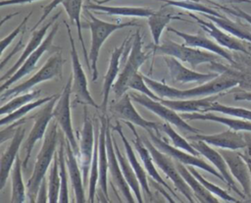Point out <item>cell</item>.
<instances>
[{
    "instance_id": "1",
    "label": "cell",
    "mask_w": 251,
    "mask_h": 203,
    "mask_svg": "<svg viewBox=\"0 0 251 203\" xmlns=\"http://www.w3.org/2000/svg\"><path fill=\"white\" fill-rule=\"evenodd\" d=\"M144 79L150 89L163 99H193L197 97H206L213 94H219L239 83L236 71L229 69L224 70V73L204 84L185 90L171 87L147 76H144Z\"/></svg>"
},
{
    "instance_id": "2",
    "label": "cell",
    "mask_w": 251,
    "mask_h": 203,
    "mask_svg": "<svg viewBox=\"0 0 251 203\" xmlns=\"http://www.w3.org/2000/svg\"><path fill=\"white\" fill-rule=\"evenodd\" d=\"M58 123L56 120L51 121L47 133L44 135L41 149L37 155L36 162L31 177L28 178L26 183V196L28 202L35 203L39 186L42 179L45 178L47 169L51 166V163L55 157V150L58 141Z\"/></svg>"
},
{
    "instance_id": "3",
    "label": "cell",
    "mask_w": 251,
    "mask_h": 203,
    "mask_svg": "<svg viewBox=\"0 0 251 203\" xmlns=\"http://www.w3.org/2000/svg\"><path fill=\"white\" fill-rule=\"evenodd\" d=\"M85 13L90 18L89 23V28L91 32V46L89 51V62L92 72V80H96L98 77V70H97V62L99 57V52L104 44L105 40L116 30L122 29L128 26H135L137 25L135 22H126V23H121V24H113L108 23L105 21H102L98 18H96L88 9H85Z\"/></svg>"
},
{
    "instance_id": "4",
    "label": "cell",
    "mask_w": 251,
    "mask_h": 203,
    "mask_svg": "<svg viewBox=\"0 0 251 203\" xmlns=\"http://www.w3.org/2000/svg\"><path fill=\"white\" fill-rule=\"evenodd\" d=\"M64 62L65 61L60 53L52 55L43 65V67L38 72H36V74L33 75L30 78L18 84L15 87L8 88L5 91L1 92V100L3 101L6 98L15 97L21 93H25L40 82L51 80L52 78L56 77H61Z\"/></svg>"
},
{
    "instance_id": "5",
    "label": "cell",
    "mask_w": 251,
    "mask_h": 203,
    "mask_svg": "<svg viewBox=\"0 0 251 203\" xmlns=\"http://www.w3.org/2000/svg\"><path fill=\"white\" fill-rule=\"evenodd\" d=\"M155 53L173 56L181 62L187 63L192 69H195L202 63H213L219 57V55L213 52L200 50L185 44H178L169 39L161 45L155 46Z\"/></svg>"
},
{
    "instance_id": "6",
    "label": "cell",
    "mask_w": 251,
    "mask_h": 203,
    "mask_svg": "<svg viewBox=\"0 0 251 203\" xmlns=\"http://www.w3.org/2000/svg\"><path fill=\"white\" fill-rule=\"evenodd\" d=\"M147 58L148 55L142 50V41L139 31H136L126 63L122 73L119 75L118 79L113 84V91L117 97H122L126 93L128 89L129 81L138 74V69L144 64Z\"/></svg>"
},
{
    "instance_id": "7",
    "label": "cell",
    "mask_w": 251,
    "mask_h": 203,
    "mask_svg": "<svg viewBox=\"0 0 251 203\" xmlns=\"http://www.w3.org/2000/svg\"><path fill=\"white\" fill-rule=\"evenodd\" d=\"M142 141L144 145L149 150L152 159L154 163L162 170V172L174 182L175 186L178 191H180L189 202H195L194 200V194L192 193V190L190 186L186 183L184 178L180 176L179 172L176 169V163L173 162L172 157L164 152H162L160 149H158L153 142H150L146 137L142 138Z\"/></svg>"
},
{
    "instance_id": "8",
    "label": "cell",
    "mask_w": 251,
    "mask_h": 203,
    "mask_svg": "<svg viewBox=\"0 0 251 203\" xmlns=\"http://www.w3.org/2000/svg\"><path fill=\"white\" fill-rule=\"evenodd\" d=\"M73 85V77L70 76L67 81L60 97L58 98L54 109H53V118L56 120L58 125L61 127L67 140L71 143V146L75 152V154L78 157L79 148L73 130L72 124V116H71V105H70V97L72 92Z\"/></svg>"
},
{
    "instance_id": "9",
    "label": "cell",
    "mask_w": 251,
    "mask_h": 203,
    "mask_svg": "<svg viewBox=\"0 0 251 203\" xmlns=\"http://www.w3.org/2000/svg\"><path fill=\"white\" fill-rule=\"evenodd\" d=\"M59 97H60V94H56L50 101H48L47 103L44 104L43 108L39 112H37L33 116V118H34L33 127H32L31 130L29 131L27 138L25 139V141L23 145V149L25 151V158H24V162H23L24 168L27 167V163L29 161V158L31 156V152H32V149H33L35 143L38 140H41L45 135L46 128L53 118L54 106Z\"/></svg>"
},
{
    "instance_id": "10",
    "label": "cell",
    "mask_w": 251,
    "mask_h": 203,
    "mask_svg": "<svg viewBox=\"0 0 251 203\" xmlns=\"http://www.w3.org/2000/svg\"><path fill=\"white\" fill-rule=\"evenodd\" d=\"M66 24L67 32L71 44V57H72V64H73V85H72V91L74 92L76 99H78L80 102H83L86 105H90L92 107L98 108V105L94 101V99L91 97L90 92L88 90V83L85 76V74L83 72V69L81 67L78 54L76 52L75 43L73 38V35L71 33L70 25Z\"/></svg>"
},
{
    "instance_id": "11",
    "label": "cell",
    "mask_w": 251,
    "mask_h": 203,
    "mask_svg": "<svg viewBox=\"0 0 251 203\" xmlns=\"http://www.w3.org/2000/svg\"><path fill=\"white\" fill-rule=\"evenodd\" d=\"M149 133V136L153 142V144L158 148L160 149L162 152L170 155L172 158L181 162L182 164L184 165H188V166H194L196 168H200L210 174H212L213 176L217 177L218 178H220L221 180L225 181L223 176L221 175V173L216 170L215 168H213L212 166H210L208 163H206L203 159H201L199 156H196V155H193L189 152H183L182 150L175 147V146H172L170 144H168L167 142L163 141L160 136L156 133V132H148Z\"/></svg>"
},
{
    "instance_id": "12",
    "label": "cell",
    "mask_w": 251,
    "mask_h": 203,
    "mask_svg": "<svg viewBox=\"0 0 251 203\" xmlns=\"http://www.w3.org/2000/svg\"><path fill=\"white\" fill-rule=\"evenodd\" d=\"M129 95H130V98L134 102L140 104L141 106L145 107L149 111L158 115L159 117L164 119L166 122H168L172 125H175L176 127H178L180 129H183V130H186V131L193 132V133H198L199 132L198 129H196L193 127H191L190 125H188L180 117V115H177L175 110L166 106L161 101L154 100V99L148 97L147 95H145L143 93H136L135 92V93H132V94H129Z\"/></svg>"
},
{
    "instance_id": "13",
    "label": "cell",
    "mask_w": 251,
    "mask_h": 203,
    "mask_svg": "<svg viewBox=\"0 0 251 203\" xmlns=\"http://www.w3.org/2000/svg\"><path fill=\"white\" fill-rule=\"evenodd\" d=\"M58 28H59V25L54 24L52 29L48 32L46 38L43 40V42L40 44V46L25 59V61L23 63V65L16 71V73L13 76H11L9 78H7L5 81L2 82L1 92L8 89L13 83H15L17 80L21 79L25 76L28 75L30 72H32L35 69L37 61L41 58L43 53L50 48L52 41L58 31Z\"/></svg>"
},
{
    "instance_id": "14",
    "label": "cell",
    "mask_w": 251,
    "mask_h": 203,
    "mask_svg": "<svg viewBox=\"0 0 251 203\" xmlns=\"http://www.w3.org/2000/svg\"><path fill=\"white\" fill-rule=\"evenodd\" d=\"M111 109L116 116L125 120L126 122H129L135 126H138L144 128L147 132L153 131L159 134L161 124L150 122L142 118L132 105L131 98L128 93H125L122 97H120V100L115 105H113Z\"/></svg>"
},
{
    "instance_id": "15",
    "label": "cell",
    "mask_w": 251,
    "mask_h": 203,
    "mask_svg": "<svg viewBox=\"0 0 251 203\" xmlns=\"http://www.w3.org/2000/svg\"><path fill=\"white\" fill-rule=\"evenodd\" d=\"M94 133H93V125L92 122L86 112V108L84 107L83 112V126L80 132L79 137V166L82 172L83 181H86L87 175L90 171V166L92 162L93 152H94Z\"/></svg>"
},
{
    "instance_id": "16",
    "label": "cell",
    "mask_w": 251,
    "mask_h": 203,
    "mask_svg": "<svg viewBox=\"0 0 251 203\" xmlns=\"http://www.w3.org/2000/svg\"><path fill=\"white\" fill-rule=\"evenodd\" d=\"M220 153L225 158L229 172L233 178L239 182L243 193L246 197H251V176L248 169V166L241 156V153H238L236 150L224 149L221 148Z\"/></svg>"
},
{
    "instance_id": "17",
    "label": "cell",
    "mask_w": 251,
    "mask_h": 203,
    "mask_svg": "<svg viewBox=\"0 0 251 203\" xmlns=\"http://www.w3.org/2000/svg\"><path fill=\"white\" fill-rule=\"evenodd\" d=\"M191 145L200 153V155L207 158L217 168V170L221 173V175L223 176L225 181L226 182V184L228 185L229 188H231L233 191H235V193L238 194L241 198L246 197L244 195V193H242L237 188L235 181L232 178V175L229 172L228 166H227L225 158L223 157V155L220 152H218L215 149H213L212 147H210L209 144L203 140H193V142H191Z\"/></svg>"
},
{
    "instance_id": "18",
    "label": "cell",
    "mask_w": 251,
    "mask_h": 203,
    "mask_svg": "<svg viewBox=\"0 0 251 203\" xmlns=\"http://www.w3.org/2000/svg\"><path fill=\"white\" fill-rule=\"evenodd\" d=\"M190 140H203L209 145H213L216 147L224 148V149H244L247 146L248 140L245 136L238 130L234 129H227L220 133L204 135L195 133L193 136H188Z\"/></svg>"
},
{
    "instance_id": "19",
    "label": "cell",
    "mask_w": 251,
    "mask_h": 203,
    "mask_svg": "<svg viewBox=\"0 0 251 203\" xmlns=\"http://www.w3.org/2000/svg\"><path fill=\"white\" fill-rule=\"evenodd\" d=\"M106 146H107V154H108V163H109V171L111 173L112 178L117 185V187L120 189V191L125 196L126 200L127 202H134L133 196L131 194V188L129 187L126 179L125 178V176L122 172L119 160L116 155L114 142H113V135L110 133L109 125H107L106 127Z\"/></svg>"
},
{
    "instance_id": "20",
    "label": "cell",
    "mask_w": 251,
    "mask_h": 203,
    "mask_svg": "<svg viewBox=\"0 0 251 203\" xmlns=\"http://www.w3.org/2000/svg\"><path fill=\"white\" fill-rule=\"evenodd\" d=\"M164 61L167 65L169 70V74L174 81L178 83H188V82H202L206 80H211L214 77L218 76V74L215 73H208L202 74L195 72L193 70H189L188 68L184 67L178 59L166 55L164 57Z\"/></svg>"
},
{
    "instance_id": "21",
    "label": "cell",
    "mask_w": 251,
    "mask_h": 203,
    "mask_svg": "<svg viewBox=\"0 0 251 203\" xmlns=\"http://www.w3.org/2000/svg\"><path fill=\"white\" fill-rule=\"evenodd\" d=\"M189 16L192 17L200 25V26L205 31H207L217 41V43L220 44L221 46L226 47L230 50L239 51V52L245 53L247 55L249 54L247 47L241 40H239V38H237L231 34L226 33L224 29H222L218 25H214L213 22H206L191 13H189Z\"/></svg>"
},
{
    "instance_id": "22",
    "label": "cell",
    "mask_w": 251,
    "mask_h": 203,
    "mask_svg": "<svg viewBox=\"0 0 251 203\" xmlns=\"http://www.w3.org/2000/svg\"><path fill=\"white\" fill-rule=\"evenodd\" d=\"M25 128L23 126H19L10 144L7 146L5 152L1 156V167H0V189H3L8 176L10 175L14 163L18 157V152L22 145L23 139L25 137Z\"/></svg>"
},
{
    "instance_id": "23",
    "label": "cell",
    "mask_w": 251,
    "mask_h": 203,
    "mask_svg": "<svg viewBox=\"0 0 251 203\" xmlns=\"http://www.w3.org/2000/svg\"><path fill=\"white\" fill-rule=\"evenodd\" d=\"M60 14H61V13L58 12L55 16H53V17L49 20V22H48L47 24H45L43 26H41V27L38 28L37 30H34V31H33L32 35L30 36V39L28 40L27 44L25 45V50H24L23 54L20 56L19 60L16 62V64H14V65L9 69V71H8L7 73H5V74H3V75L1 76V80H2V82L5 81L7 78H9L11 76H13V75L16 73V71L23 65V63L25 61V59H26L32 52H34V51L40 46V44H41V43L43 42V40H44V39H43L44 36L47 34L48 29L55 24L56 20H57L58 17L60 16Z\"/></svg>"
},
{
    "instance_id": "24",
    "label": "cell",
    "mask_w": 251,
    "mask_h": 203,
    "mask_svg": "<svg viewBox=\"0 0 251 203\" xmlns=\"http://www.w3.org/2000/svg\"><path fill=\"white\" fill-rule=\"evenodd\" d=\"M168 30L173 31L176 35L181 37L184 40L185 45L195 47V48H203L205 50H208L210 52H213V53L219 55L220 57H223L224 59H226V61H228L231 64H235V61L233 60L232 55L229 52H227L226 49H224L223 46L214 42L213 40H211L204 34H189L186 32L179 31L173 27H169Z\"/></svg>"
},
{
    "instance_id": "25",
    "label": "cell",
    "mask_w": 251,
    "mask_h": 203,
    "mask_svg": "<svg viewBox=\"0 0 251 203\" xmlns=\"http://www.w3.org/2000/svg\"><path fill=\"white\" fill-rule=\"evenodd\" d=\"M66 163L68 168V173L70 177V180L72 183V187L74 189V193L75 196V202L84 203L86 201L84 189H83V177L82 172L78 167V163L76 160V155L75 154L71 143L69 140L66 141Z\"/></svg>"
},
{
    "instance_id": "26",
    "label": "cell",
    "mask_w": 251,
    "mask_h": 203,
    "mask_svg": "<svg viewBox=\"0 0 251 203\" xmlns=\"http://www.w3.org/2000/svg\"><path fill=\"white\" fill-rule=\"evenodd\" d=\"M220 95H210L199 99H162V103L181 113H204L213 105Z\"/></svg>"
},
{
    "instance_id": "27",
    "label": "cell",
    "mask_w": 251,
    "mask_h": 203,
    "mask_svg": "<svg viewBox=\"0 0 251 203\" xmlns=\"http://www.w3.org/2000/svg\"><path fill=\"white\" fill-rule=\"evenodd\" d=\"M127 39H125L123 43L114 49L112 52L109 67L104 76V83L102 88V110L105 112L108 106V100H109V94L111 88H113V84L115 83V80L117 78V76L119 74L120 70V59L122 57V54L126 48V42Z\"/></svg>"
},
{
    "instance_id": "28",
    "label": "cell",
    "mask_w": 251,
    "mask_h": 203,
    "mask_svg": "<svg viewBox=\"0 0 251 203\" xmlns=\"http://www.w3.org/2000/svg\"><path fill=\"white\" fill-rule=\"evenodd\" d=\"M126 124L128 126V127L131 129V131L133 132L134 134V140H133V145H134V148L136 150V152L138 153L140 159L142 160L143 162V166L145 168V171L147 172V174L159 184H161L162 186L166 187L169 191H173L171 189V187L167 184V182L163 179V178L159 175V173L157 172V169L155 167V163L152 159V156L149 152V150L147 149V147L144 145L141 137L139 136V134L137 133V131L135 130V128L133 127V124L129 123V122H126Z\"/></svg>"
},
{
    "instance_id": "29",
    "label": "cell",
    "mask_w": 251,
    "mask_h": 203,
    "mask_svg": "<svg viewBox=\"0 0 251 203\" xmlns=\"http://www.w3.org/2000/svg\"><path fill=\"white\" fill-rule=\"evenodd\" d=\"M180 117L185 120L189 121H212V122H217L223 125H226L231 129L234 130H245V131H251V121L243 120V119H234V117H223V116H217L212 113H199V112H194V113H181Z\"/></svg>"
},
{
    "instance_id": "30",
    "label": "cell",
    "mask_w": 251,
    "mask_h": 203,
    "mask_svg": "<svg viewBox=\"0 0 251 203\" xmlns=\"http://www.w3.org/2000/svg\"><path fill=\"white\" fill-rule=\"evenodd\" d=\"M106 127L104 122H102L98 140H99V148H98V171H99V178L98 183L100 189L106 199L108 200V186H107V174L109 170L108 163V154H107V146H106Z\"/></svg>"
},
{
    "instance_id": "31",
    "label": "cell",
    "mask_w": 251,
    "mask_h": 203,
    "mask_svg": "<svg viewBox=\"0 0 251 203\" xmlns=\"http://www.w3.org/2000/svg\"><path fill=\"white\" fill-rule=\"evenodd\" d=\"M84 9L97 12H104L108 15L126 16V17H141L149 18L153 13V9L146 7H126V6H106L103 4H85Z\"/></svg>"
},
{
    "instance_id": "32",
    "label": "cell",
    "mask_w": 251,
    "mask_h": 203,
    "mask_svg": "<svg viewBox=\"0 0 251 203\" xmlns=\"http://www.w3.org/2000/svg\"><path fill=\"white\" fill-rule=\"evenodd\" d=\"M176 166L177 171L179 172L180 176L184 178V180L186 181V183L190 186L194 196L196 197L197 201L199 202H205V203H217L219 202V200L214 197L213 193H211L194 176L193 174L187 169L185 168V166H183V164L179 161H176Z\"/></svg>"
},
{
    "instance_id": "33",
    "label": "cell",
    "mask_w": 251,
    "mask_h": 203,
    "mask_svg": "<svg viewBox=\"0 0 251 203\" xmlns=\"http://www.w3.org/2000/svg\"><path fill=\"white\" fill-rule=\"evenodd\" d=\"M115 130L118 131L119 135L121 136L122 140H123V143H124V146H125V150H126V156H127V159L131 165V167L133 168L136 176H137V178L140 182V186H141V189L144 191V193L149 197L151 198L152 197V193L150 191V188H149V184H148V181H147V172L144 171V169L142 168V166L140 165V163L138 162L134 152H133V148L132 146L130 145V143L128 142V140L126 139V137L125 136L124 132H123V129L121 127V126L119 124H117V126L114 127Z\"/></svg>"
},
{
    "instance_id": "34",
    "label": "cell",
    "mask_w": 251,
    "mask_h": 203,
    "mask_svg": "<svg viewBox=\"0 0 251 203\" xmlns=\"http://www.w3.org/2000/svg\"><path fill=\"white\" fill-rule=\"evenodd\" d=\"M172 20H181V19L179 17H175L173 15V11L168 9L167 7H164L159 11L154 12L148 18V25H149L155 46L159 45L162 32Z\"/></svg>"
},
{
    "instance_id": "35",
    "label": "cell",
    "mask_w": 251,
    "mask_h": 203,
    "mask_svg": "<svg viewBox=\"0 0 251 203\" xmlns=\"http://www.w3.org/2000/svg\"><path fill=\"white\" fill-rule=\"evenodd\" d=\"M113 142H114L116 155H117V158L119 160L122 172L125 176V178L126 179V181H127L129 187L131 188V190L133 191V194L136 198V201L141 203V202H143V199L141 197V186H140V182L137 178V176H136L133 168L131 167L128 159H126V157L122 154L120 148L117 145V141H116L114 136H113Z\"/></svg>"
},
{
    "instance_id": "36",
    "label": "cell",
    "mask_w": 251,
    "mask_h": 203,
    "mask_svg": "<svg viewBox=\"0 0 251 203\" xmlns=\"http://www.w3.org/2000/svg\"><path fill=\"white\" fill-rule=\"evenodd\" d=\"M62 6L64 7L66 13L68 14L69 18L71 19L72 23L75 24L76 25V30H77V34H78V39L82 48V52H83V56H84V61L86 63V66L89 70H91L90 67V62H89V58L87 57V53H86V49H85V44H84V40L82 37V33H81V22H80V13H81V8H82V0H63V2L61 3Z\"/></svg>"
},
{
    "instance_id": "37",
    "label": "cell",
    "mask_w": 251,
    "mask_h": 203,
    "mask_svg": "<svg viewBox=\"0 0 251 203\" xmlns=\"http://www.w3.org/2000/svg\"><path fill=\"white\" fill-rule=\"evenodd\" d=\"M22 168H23V161L18 156L14 163L12 171H11V179H12L11 201L13 203L25 202V198L27 197L26 196V188L24 184Z\"/></svg>"
},
{
    "instance_id": "38",
    "label": "cell",
    "mask_w": 251,
    "mask_h": 203,
    "mask_svg": "<svg viewBox=\"0 0 251 203\" xmlns=\"http://www.w3.org/2000/svg\"><path fill=\"white\" fill-rule=\"evenodd\" d=\"M205 17H207L211 22L216 24L220 28L224 29L225 31L228 32L229 34L241 39V40H246L251 42V32L245 29L243 26L237 25L236 23L232 22L229 19H226L223 16L217 17L213 15H207L205 14Z\"/></svg>"
},
{
    "instance_id": "39",
    "label": "cell",
    "mask_w": 251,
    "mask_h": 203,
    "mask_svg": "<svg viewBox=\"0 0 251 203\" xmlns=\"http://www.w3.org/2000/svg\"><path fill=\"white\" fill-rule=\"evenodd\" d=\"M61 188V178L59 173V161L58 155L55 154L54 160L51 164L49 179H48V202L56 203L59 202Z\"/></svg>"
},
{
    "instance_id": "40",
    "label": "cell",
    "mask_w": 251,
    "mask_h": 203,
    "mask_svg": "<svg viewBox=\"0 0 251 203\" xmlns=\"http://www.w3.org/2000/svg\"><path fill=\"white\" fill-rule=\"evenodd\" d=\"M55 95H51L49 97H44V98H40L36 101H31V102H28L26 104H25L24 106H22L21 108L17 109L16 111L10 113V114H7L5 117H2L1 119V127H4L5 125H9V124H12L14 122H18L19 120H21L23 117H25L27 113H29L30 111H32L33 109L41 106L42 104H45L47 103L48 101H50Z\"/></svg>"
},
{
    "instance_id": "41",
    "label": "cell",
    "mask_w": 251,
    "mask_h": 203,
    "mask_svg": "<svg viewBox=\"0 0 251 203\" xmlns=\"http://www.w3.org/2000/svg\"><path fill=\"white\" fill-rule=\"evenodd\" d=\"M58 161H59V173L61 178V188L59 202L69 203V188H68V168L66 163V151L64 148V143L61 141L60 148L58 150Z\"/></svg>"
},
{
    "instance_id": "42",
    "label": "cell",
    "mask_w": 251,
    "mask_h": 203,
    "mask_svg": "<svg viewBox=\"0 0 251 203\" xmlns=\"http://www.w3.org/2000/svg\"><path fill=\"white\" fill-rule=\"evenodd\" d=\"M160 129L163 130L169 137L170 139L172 140L173 144L175 147L178 148V149H181V150H184V151H187L193 155H196V156H199V152L191 145V143H188L186 139H184L182 136H180L171 126L170 123L166 122L164 124H161V127H160Z\"/></svg>"
},
{
    "instance_id": "43",
    "label": "cell",
    "mask_w": 251,
    "mask_h": 203,
    "mask_svg": "<svg viewBox=\"0 0 251 203\" xmlns=\"http://www.w3.org/2000/svg\"><path fill=\"white\" fill-rule=\"evenodd\" d=\"M40 95V90H34L28 93H23V95H17L14 98H12L9 102H7L6 104H4L1 107L0 110V114L1 116L10 114L14 111H16L17 109L21 108L22 106H24L25 104L33 101L35 98H37Z\"/></svg>"
},
{
    "instance_id": "44",
    "label": "cell",
    "mask_w": 251,
    "mask_h": 203,
    "mask_svg": "<svg viewBox=\"0 0 251 203\" xmlns=\"http://www.w3.org/2000/svg\"><path fill=\"white\" fill-rule=\"evenodd\" d=\"M98 148H99V140L97 139L94 144V152L92 157V162L89 171V178H88V202L93 203L96 191V184L99 178V171H98Z\"/></svg>"
},
{
    "instance_id": "45",
    "label": "cell",
    "mask_w": 251,
    "mask_h": 203,
    "mask_svg": "<svg viewBox=\"0 0 251 203\" xmlns=\"http://www.w3.org/2000/svg\"><path fill=\"white\" fill-rule=\"evenodd\" d=\"M208 111H214V112L222 113V114H225V115H227L230 117L251 121V110L239 108V107H233V106H226V105L220 104L216 101L208 109Z\"/></svg>"
},
{
    "instance_id": "46",
    "label": "cell",
    "mask_w": 251,
    "mask_h": 203,
    "mask_svg": "<svg viewBox=\"0 0 251 203\" xmlns=\"http://www.w3.org/2000/svg\"><path fill=\"white\" fill-rule=\"evenodd\" d=\"M188 170L193 174V176H194L211 193L217 195L218 197L222 198V199L225 200V201H227V202H237V200H236L235 198H233L232 196H230L225 189H223V188H221V187L215 185L214 183H212V182L208 181L206 178H204L196 171V169L194 168V166H188Z\"/></svg>"
},
{
    "instance_id": "47",
    "label": "cell",
    "mask_w": 251,
    "mask_h": 203,
    "mask_svg": "<svg viewBox=\"0 0 251 203\" xmlns=\"http://www.w3.org/2000/svg\"><path fill=\"white\" fill-rule=\"evenodd\" d=\"M164 1H166V3L168 5L176 6V7L185 9V10L197 11V12H201L203 14L213 15V16H217V17L221 16L217 11H215L211 8H208L204 5H201V4L197 3L196 1H186V0H164Z\"/></svg>"
},
{
    "instance_id": "48",
    "label": "cell",
    "mask_w": 251,
    "mask_h": 203,
    "mask_svg": "<svg viewBox=\"0 0 251 203\" xmlns=\"http://www.w3.org/2000/svg\"><path fill=\"white\" fill-rule=\"evenodd\" d=\"M128 88H131V89L136 90L140 93H143V94L147 95L148 97H150L154 100H157V101H162V99H163V98L159 97L154 91H152L150 89V87L148 86V84L146 83V81L144 79V76L140 74H136L131 78V80L128 83Z\"/></svg>"
},
{
    "instance_id": "49",
    "label": "cell",
    "mask_w": 251,
    "mask_h": 203,
    "mask_svg": "<svg viewBox=\"0 0 251 203\" xmlns=\"http://www.w3.org/2000/svg\"><path fill=\"white\" fill-rule=\"evenodd\" d=\"M30 15H31V13H29V14L24 19V21H23L9 35H7L6 37H4V38L1 40V55H2V56H3V54H4L5 49L11 44V42L14 40V38H15L19 33H21V32L23 31V28H25V24H26V22H27V20H28V18H29Z\"/></svg>"
},
{
    "instance_id": "50",
    "label": "cell",
    "mask_w": 251,
    "mask_h": 203,
    "mask_svg": "<svg viewBox=\"0 0 251 203\" xmlns=\"http://www.w3.org/2000/svg\"><path fill=\"white\" fill-rule=\"evenodd\" d=\"M236 76L239 81V87L242 90L251 91V67L242 71H236Z\"/></svg>"
},
{
    "instance_id": "51",
    "label": "cell",
    "mask_w": 251,
    "mask_h": 203,
    "mask_svg": "<svg viewBox=\"0 0 251 203\" xmlns=\"http://www.w3.org/2000/svg\"><path fill=\"white\" fill-rule=\"evenodd\" d=\"M62 2H63V0H53V1H51L48 5H46V6L43 8L42 16H41L40 19L37 21V23H36V25L33 26L32 30H34L35 28H37V27L39 26V25H41V24L44 22V20L47 18V16H48L59 4H61Z\"/></svg>"
},
{
    "instance_id": "52",
    "label": "cell",
    "mask_w": 251,
    "mask_h": 203,
    "mask_svg": "<svg viewBox=\"0 0 251 203\" xmlns=\"http://www.w3.org/2000/svg\"><path fill=\"white\" fill-rule=\"evenodd\" d=\"M222 9L225 10L228 14H231V15H233L235 17H239V18L245 20L247 23H249L251 25V15L250 14H248V13H246V12L236 8V7H233L231 9L230 8H226V7H222Z\"/></svg>"
},
{
    "instance_id": "53",
    "label": "cell",
    "mask_w": 251,
    "mask_h": 203,
    "mask_svg": "<svg viewBox=\"0 0 251 203\" xmlns=\"http://www.w3.org/2000/svg\"><path fill=\"white\" fill-rule=\"evenodd\" d=\"M37 203H46L48 202V194H47V182L46 178H44L41 181V184L39 186V190L36 197Z\"/></svg>"
},
{
    "instance_id": "54",
    "label": "cell",
    "mask_w": 251,
    "mask_h": 203,
    "mask_svg": "<svg viewBox=\"0 0 251 203\" xmlns=\"http://www.w3.org/2000/svg\"><path fill=\"white\" fill-rule=\"evenodd\" d=\"M247 140H248L247 146L244 148V151H243V153H241V156L245 160V162H246V164L248 166L249 172H250V176H251V139L247 138ZM248 201H251V197H250V199Z\"/></svg>"
},
{
    "instance_id": "55",
    "label": "cell",
    "mask_w": 251,
    "mask_h": 203,
    "mask_svg": "<svg viewBox=\"0 0 251 203\" xmlns=\"http://www.w3.org/2000/svg\"><path fill=\"white\" fill-rule=\"evenodd\" d=\"M233 98L236 101H251V91L241 89L234 93Z\"/></svg>"
},
{
    "instance_id": "56",
    "label": "cell",
    "mask_w": 251,
    "mask_h": 203,
    "mask_svg": "<svg viewBox=\"0 0 251 203\" xmlns=\"http://www.w3.org/2000/svg\"><path fill=\"white\" fill-rule=\"evenodd\" d=\"M38 0H4L0 2L1 7L4 6H9V5H21V4H28V3H32Z\"/></svg>"
},
{
    "instance_id": "57",
    "label": "cell",
    "mask_w": 251,
    "mask_h": 203,
    "mask_svg": "<svg viewBox=\"0 0 251 203\" xmlns=\"http://www.w3.org/2000/svg\"><path fill=\"white\" fill-rule=\"evenodd\" d=\"M21 45H22V39L20 40V42L16 45V47L13 49V51L10 53V55L6 58V59H3L2 61H1V70H3V68H4V66H5V63L12 57V55L14 54V53H16V52H18L20 49H21Z\"/></svg>"
},
{
    "instance_id": "58",
    "label": "cell",
    "mask_w": 251,
    "mask_h": 203,
    "mask_svg": "<svg viewBox=\"0 0 251 203\" xmlns=\"http://www.w3.org/2000/svg\"><path fill=\"white\" fill-rule=\"evenodd\" d=\"M224 1L236 2V3H251V1H250V0H224Z\"/></svg>"
},
{
    "instance_id": "59",
    "label": "cell",
    "mask_w": 251,
    "mask_h": 203,
    "mask_svg": "<svg viewBox=\"0 0 251 203\" xmlns=\"http://www.w3.org/2000/svg\"><path fill=\"white\" fill-rule=\"evenodd\" d=\"M109 1H112V0H103V1H97V3H98V4H104V3H107V2H109ZM186 1H196V2H197V0H186Z\"/></svg>"
},
{
    "instance_id": "60",
    "label": "cell",
    "mask_w": 251,
    "mask_h": 203,
    "mask_svg": "<svg viewBox=\"0 0 251 203\" xmlns=\"http://www.w3.org/2000/svg\"><path fill=\"white\" fill-rule=\"evenodd\" d=\"M85 4H89V3H91V0H85Z\"/></svg>"
}]
</instances>
